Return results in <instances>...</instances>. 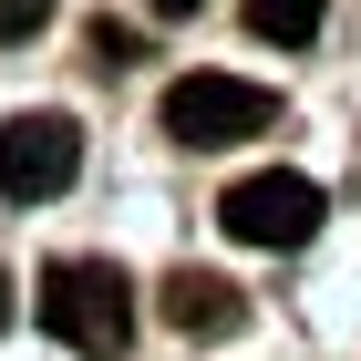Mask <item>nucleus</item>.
Wrapping results in <instances>:
<instances>
[{
    "label": "nucleus",
    "instance_id": "obj_3",
    "mask_svg": "<svg viewBox=\"0 0 361 361\" xmlns=\"http://www.w3.org/2000/svg\"><path fill=\"white\" fill-rule=\"evenodd\" d=\"M217 227L227 238H248V248H310L320 238V186L300 166H258L217 196Z\"/></svg>",
    "mask_w": 361,
    "mask_h": 361
},
{
    "label": "nucleus",
    "instance_id": "obj_6",
    "mask_svg": "<svg viewBox=\"0 0 361 361\" xmlns=\"http://www.w3.org/2000/svg\"><path fill=\"white\" fill-rule=\"evenodd\" d=\"M238 11H248L258 42H320V11L331 0H238Z\"/></svg>",
    "mask_w": 361,
    "mask_h": 361
},
{
    "label": "nucleus",
    "instance_id": "obj_4",
    "mask_svg": "<svg viewBox=\"0 0 361 361\" xmlns=\"http://www.w3.org/2000/svg\"><path fill=\"white\" fill-rule=\"evenodd\" d=\"M83 176V124L73 114H11L0 124V196L11 207H52Z\"/></svg>",
    "mask_w": 361,
    "mask_h": 361
},
{
    "label": "nucleus",
    "instance_id": "obj_9",
    "mask_svg": "<svg viewBox=\"0 0 361 361\" xmlns=\"http://www.w3.org/2000/svg\"><path fill=\"white\" fill-rule=\"evenodd\" d=\"M0 331H11V279H0Z\"/></svg>",
    "mask_w": 361,
    "mask_h": 361
},
{
    "label": "nucleus",
    "instance_id": "obj_1",
    "mask_svg": "<svg viewBox=\"0 0 361 361\" xmlns=\"http://www.w3.org/2000/svg\"><path fill=\"white\" fill-rule=\"evenodd\" d=\"M42 331L83 361H124L135 351V279L114 258H52L42 269Z\"/></svg>",
    "mask_w": 361,
    "mask_h": 361
},
{
    "label": "nucleus",
    "instance_id": "obj_2",
    "mask_svg": "<svg viewBox=\"0 0 361 361\" xmlns=\"http://www.w3.org/2000/svg\"><path fill=\"white\" fill-rule=\"evenodd\" d=\"M279 124V93L269 83H238V73H176L166 83V135L186 155H217V145H248Z\"/></svg>",
    "mask_w": 361,
    "mask_h": 361
},
{
    "label": "nucleus",
    "instance_id": "obj_5",
    "mask_svg": "<svg viewBox=\"0 0 361 361\" xmlns=\"http://www.w3.org/2000/svg\"><path fill=\"white\" fill-rule=\"evenodd\" d=\"M155 300H166V320H176L186 341H227L238 320H248V300H238V279H217V269H176L166 289H155Z\"/></svg>",
    "mask_w": 361,
    "mask_h": 361
},
{
    "label": "nucleus",
    "instance_id": "obj_8",
    "mask_svg": "<svg viewBox=\"0 0 361 361\" xmlns=\"http://www.w3.org/2000/svg\"><path fill=\"white\" fill-rule=\"evenodd\" d=\"M145 11H155V21H186V11H207V0H145Z\"/></svg>",
    "mask_w": 361,
    "mask_h": 361
},
{
    "label": "nucleus",
    "instance_id": "obj_7",
    "mask_svg": "<svg viewBox=\"0 0 361 361\" xmlns=\"http://www.w3.org/2000/svg\"><path fill=\"white\" fill-rule=\"evenodd\" d=\"M42 21H52V0H0V42H31Z\"/></svg>",
    "mask_w": 361,
    "mask_h": 361
}]
</instances>
